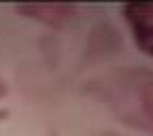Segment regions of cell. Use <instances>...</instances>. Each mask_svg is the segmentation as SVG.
Masks as SVG:
<instances>
[{"instance_id":"cell-1","label":"cell","mask_w":153,"mask_h":136,"mask_svg":"<svg viewBox=\"0 0 153 136\" xmlns=\"http://www.w3.org/2000/svg\"><path fill=\"white\" fill-rule=\"evenodd\" d=\"M123 17L136 45L153 55V2H130L123 7Z\"/></svg>"}]
</instances>
